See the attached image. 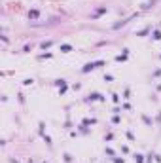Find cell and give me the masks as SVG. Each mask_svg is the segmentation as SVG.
<instances>
[{
    "instance_id": "obj_35",
    "label": "cell",
    "mask_w": 161,
    "mask_h": 163,
    "mask_svg": "<svg viewBox=\"0 0 161 163\" xmlns=\"http://www.w3.org/2000/svg\"><path fill=\"white\" fill-rule=\"evenodd\" d=\"M44 163H47V161H44Z\"/></svg>"
},
{
    "instance_id": "obj_17",
    "label": "cell",
    "mask_w": 161,
    "mask_h": 163,
    "mask_svg": "<svg viewBox=\"0 0 161 163\" xmlns=\"http://www.w3.org/2000/svg\"><path fill=\"white\" fill-rule=\"evenodd\" d=\"M32 84H34V80H32V78H25V80H23V86H32Z\"/></svg>"
},
{
    "instance_id": "obj_7",
    "label": "cell",
    "mask_w": 161,
    "mask_h": 163,
    "mask_svg": "<svg viewBox=\"0 0 161 163\" xmlns=\"http://www.w3.org/2000/svg\"><path fill=\"white\" fill-rule=\"evenodd\" d=\"M59 50H61V53H70L74 48H72L70 44H61V46H59Z\"/></svg>"
},
{
    "instance_id": "obj_21",
    "label": "cell",
    "mask_w": 161,
    "mask_h": 163,
    "mask_svg": "<svg viewBox=\"0 0 161 163\" xmlns=\"http://www.w3.org/2000/svg\"><path fill=\"white\" fill-rule=\"evenodd\" d=\"M110 97H112V101H114L116 104H118V103H120V101H121V99H120V95H118V93H112Z\"/></svg>"
},
{
    "instance_id": "obj_19",
    "label": "cell",
    "mask_w": 161,
    "mask_h": 163,
    "mask_svg": "<svg viewBox=\"0 0 161 163\" xmlns=\"http://www.w3.org/2000/svg\"><path fill=\"white\" fill-rule=\"evenodd\" d=\"M32 51V44H27V46H23V53H30Z\"/></svg>"
},
{
    "instance_id": "obj_5",
    "label": "cell",
    "mask_w": 161,
    "mask_h": 163,
    "mask_svg": "<svg viewBox=\"0 0 161 163\" xmlns=\"http://www.w3.org/2000/svg\"><path fill=\"white\" fill-rule=\"evenodd\" d=\"M104 14H108V8H106V6H101V8H97V12H95V15H93V19H99L101 15H104Z\"/></svg>"
},
{
    "instance_id": "obj_4",
    "label": "cell",
    "mask_w": 161,
    "mask_h": 163,
    "mask_svg": "<svg viewBox=\"0 0 161 163\" xmlns=\"http://www.w3.org/2000/svg\"><path fill=\"white\" fill-rule=\"evenodd\" d=\"M38 17H40V10H36V8L28 10V19H30V21H36Z\"/></svg>"
},
{
    "instance_id": "obj_23",
    "label": "cell",
    "mask_w": 161,
    "mask_h": 163,
    "mask_svg": "<svg viewBox=\"0 0 161 163\" xmlns=\"http://www.w3.org/2000/svg\"><path fill=\"white\" fill-rule=\"evenodd\" d=\"M63 159H64V163H70L72 161V156L70 154H63Z\"/></svg>"
},
{
    "instance_id": "obj_32",
    "label": "cell",
    "mask_w": 161,
    "mask_h": 163,
    "mask_svg": "<svg viewBox=\"0 0 161 163\" xmlns=\"http://www.w3.org/2000/svg\"><path fill=\"white\" fill-rule=\"evenodd\" d=\"M0 38H2V42H4V44H8V42H9V38L6 36V34H2V36H0Z\"/></svg>"
},
{
    "instance_id": "obj_6",
    "label": "cell",
    "mask_w": 161,
    "mask_h": 163,
    "mask_svg": "<svg viewBox=\"0 0 161 163\" xmlns=\"http://www.w3.org/2000/svg\"><path fill=\"white\" fill-rule=\"evenodd\" d=\"M150 32H152V27H146V29H142V31H138L137 34H135V36H138V38H144V36H148Z\"/></svg>"
},
{
    "instance_id": "obj_12",
    "label": "cell",
    "mask_w": 161,
    "mask_h": 163,
    "mask_svg": "<svg viewBox=\"0 0 161 163\" xmlns=\"http://www.w3.org/2000/svg\"><path fill=\"white\" fill-rule=\"evenodd\" d=\"M66 91H68V82H64L63 86L59 87V95H64V93H66Z\"/></svg>"
},
{
    "instance_id": "obj_11",
    "label": "cell",
    "mask_w": 161,
    "mask_h": 163,
    "mask_svg": "<svg viewBox=\"0 0 161 163\" xmlns=\"http://www.w3.org/2000/svg\"><path fill=\"white\" fill-rule=\"evenodd\" d=\"M152 40H161V31H159V29H154V31H152Z\"/></svg>"
},
{
    "instance_id": "obj_15",
    "label": "cell",
    "mask_w": 161,
    "mask_h": 163,
    "mask_svg": "<svg viewBox=\"0 0 161 163\" xmlns=\"http://www.w3.org/2000/svg\"><path fill=\"white\" fill-rule=\"evenodd\" d=\"M82 123H83V125H95V123H97V120H95V118H91V120H89V118H85Z\"/></svg>"
},
{
    "instance_id": "obj_31",
    "label": "cell",
    "mask_w": 161,
    "mask_h": 163,
    "mask_svg": "<svg viewBox=\"0 0 161 163\" xmlns=\"http://www.w3.org/2000/svg\"><path fill=\"white\" fill-rule=\"evenodd\" d=\"M129 95H131V91L125 89V91H123V99H129Z\"/></svg>"
},
{
    "instance_id": "obj_26",
    "label": "cell",
    "mask_w": 161,
    "mask_h": 163,
    "mask_svg": "<svg viewBox=\"0 0 161 163\" xmlns=\"http://www.w3.org/2000/svg\"><path fill=\"white\" fill-rule=\"evenodd\" d=\"M154 159H156V158H154V154H148V156H146V163H152Z\"/></svg>"
},
{
    "instance_id": "obj_13",
    "label": "cell",
    "mask_w": 161,
    "mask_h": 163,
    "mask_svg": "<svg viewBox=\"0 0 161 163\" xmlns=\"http://www.w3.org/2000/svg\"><path fill=\"white\" fill-rule=\"evenodd\" d=\"M156 2H157V0H148L146 4L142 6V10H150V8H154V6H156Z\"/></svg>"
},
{
    "instance_id": "obj_33",
    "label": "cell",
    "mask_w": 161,
    "mask_h": 163,
    "mask_svg": "<svg viewBox=\"0 0 161 163\" xmlns=\"http://www.w3.org/2000/svg\"><path fill=\"white\" fill-rule=\"evenodd\" d=\"M157 76H161V68H157L156 72H154V78H157Z\"/></svg>"
},
{
    "instance_id": "obj_34",
    "label": "cell",
    "mask_w": 161,
    "mask_h": 163,
    "mask_svg": "<svg viewBox=\"0 0 161 163\" xmlns=\"http://www.w3.org/2000/svg\"><path fill=\"white\" fill-rule=\"evenodd\" d=\"M159 59H161V53H159Z\"/></svg>"
},
{
    "instance_id": "obj_18",
    "label": "cell",
    "mask_w": 161,
    "mask_h": 163,
    "mask_svg": "<svg viewBox=\"0 0 161 163\" xmlns=\"http://www.w3.org/2000/svg\"><path fill=\"white\" fill-rule=\"evenodd\" d=\"M64 82H66V80H63V78H59V80H55V82H53V86H55V87H61V86H63V84H64Z\"/></svg>"
},
{
    "instance_id": "obj_9",
    "label": "cell",
    "mask_w": 161,
    "mask_h": 163,
    "mask_svg": "<svg viewBox=\"0 0 161 163\" xmlns=\"http://www.w3.org/2000/svg\"><path fill=\"white\" fill-rule=\"evenodd\" d=\"M51 46H53V40H44V42L40 44V48H42L44 51H46V50H49Z\"/></svg>"
},
{
    "instance_id": "obj_14",
    "label": "cell",
    "mask_w": 161,
    "mask_h": 163,
    "mask_svg": "<svg viewBox=\"0 0 161 163\" xmlns=\"http://www.w3.org/2000/svg\"><path fill=\"white\" fill-rule=\"evenodd\" d=\"M42 139H44V142H46V144L49 146V148L53 146V142H51V137H49V135H42Z\"/></svg>"
},
{
    "instance_id": "obj_24",
    "label": "cell",
    "mask_w": 161,
    "mask_h": 163,
    "mask_svg": "<svg viewBox=\"0 0 161 163\" xmlns=\"http://www.w3.org/2000/svg\"><path fill=\"white\" fill-rule=\"evenodd\" d=\"M120 122H121V120H120V116H118V114H114V118H112V123H114V125H118Z\"/></svg>"
},
{
    "instance_id": "obj_1",
    "label": "cell",
    "mask_w": 161,
    "mask_h": 163,
    "mask_svg": "<svg viewBox=\"0 0 161 163\" xmlns=\"http://www.w3.org/2000/svg\"><path fill=\"white\" fill-rule=\"evenodd\" d=\"M106 65V61L104 59H99V61H91V63H85L82 67V74H89V72H93L95 68H101V67H104Z\"/></svg>"
},
{
    "instance_id": "obj_30",
    "label": "cell",
    "mask_w": 161,
    "mask_h": 163,
    "mask_svg": "<svg viewBox=\"0 0 161 163\" xmlns=\"http://www.w3.org/2000/svg\"><path fill=\"white\" fill-rule=\"evenodd\" d=\"M127 139H129V141H135V135L131 131H127Z\"/></svg>"
},
{
    "instance_id": "obj_20",
    "label": "cell",
    "mask_w": 161,
    "mask_h": 163,
    "mask_svg": "<svg viewBox=\"0 0 161 163\" xmlns=\"http://www.w3.org/2000/svg\"><path fill=\"white\" fill-rule=\"evenodd\" d=\"M142 122H144V123H146V125H152V120L148 118L146 114H142Z\"/></svg>"
},
{
    "instance_id": "obj_22",
    "label": "cell",
    "mask_w": 161,
    "mask_h": 163,
    "mask_svg": "<svg viewBox=\"0 0 161 163\" xmlns=\"http://www.w3.org/2000/svg\"><path fill=\"white\" fill-rule=\"evenodd\" d=\"M104 154H108L110 158H114V156H116V152H114L112 148H104Z\"/></svg>"
},
{
    "instance_id": "obj_10",
    "label": "cell",
    "mask_w": 161,
    "mask_h": 163,
    "mask_svg": "<svg viewBox=\"0 0 161 163\" xmlns=\"http://www.w3.org/2000/svg\"><path fill=\"white\" fill-rule=\"evenodd\" d=\"M133 158H135V163H146V156L142 154H135Z\"/></svg>"
},
{
    "instance_id": "obj_28",
    "label": "cell",
    "mask_w": 161,
    "mask_h": 163,
    "mask_svg": "<svg viewBox=\"0 0 161 163\" xmlns=\"http://www.w3.org/2000/svg\"><path fill=\"white\" fill-rule=\"evenodd\" d=\"M17 101H19L21 104H25V95H21V93H19V95H17Z\"/></svg>"
},
{
    "instance_id": "obj_27",
    "label": "cell",
    "mask_w": 161,
    "mask_h": 163,
    "mask_svg": "<svg viewBox=\"0 0 161 163\" xmlns=\"http://www.w3.org/2000/svg\"><path fill=\"white\" fill-rule=\"evenodd\" d=\"M114 80V76H112V74H104V82H112Z\"/></svg>"
},
{
    "instance_id": "obj_3",
    "label": "cell",
    "mask_w": 161,
    "mask_h": 163,
    "mask_svg": "<svg viewBox=\"0 0 161 163\" xmlns=\"http://www.w3.org/2000/svg\"><path fill=\"white\" fill-rule=\"evenodd\" d=\"M83 101H85V103H95V101H101V103H104L106 97L102 95V93H97V91H95V93H89V95L85 97Z\"/></svg>"
},
{
    "instance_id": "obj_2",
    "label": "cell",
    "mask_w": 161,
    "mask_h": 163,
    "mask_svg": "<svg viewBox=\"0 0 161 163\" xmlns=\"http://www.w3.org/2000/svg\"><path fill=\"white\" fill-rule=\"evenodd\" d=\"M137 17H138V12H137V14H133V15H129L127 19H121V21L114 23V25H112V29H114V31H118V29L125 27V25H127V23H131V21H133V19H137Z\"/></svg>"
},
{
    "instance_id": "obj_16",
    "label": "cell",
    "mask_w": 161,
    "mask_h": 163,
    "mask_svg": "<svg viewBox=\"0 0 161 163\" xmlns=\"http://www.w3.org/2000/svg\"><path fill=\"white\" fill-rule=\"evenodd\" d=\"M53 57V53H49V51H46V53H40L38 55V59H51Z\"/></svg>"
},
{
    "instance_id": "obj_8",
    "label": "cell",
    "mask_w": 161,
    "mask_h": 163,
    "mask_svg": "<svg viewBox=\"0 0 161 163\" xmlns=\"http://www.w3.org/2000/svg\"><path fill=\"white\" fill-rule=\"evenodd\" d=\"M127 59H129V55H127V53H120V55H116V63H125Z\"/></svg>"
},
{
    "instance_id": "obj_29",
    "label": "cell",
    "mask_w": 161,
    "mask_h": 163,
    "mask_svg": "<svg viewBox=\"0 0 161 163\" xmlns=\"http://www.w3.org/2000/svg\"><path fill=\"white\" fill-rule=\"evenodd\" d=\"M114 163H125L123 158H114Z\"/></svg>"
},
{
    "instance_id": "obj_25",
    "label": "cell",
    "mask_w": 161,
    "mask_h": 163,
    "mask_svg": "<svg viewBox=\"0 0 161 163\" xmlns=\"http://www.w3.org/2000/svg\"><path fill=\"white\" fill-rule=\"evenodd\" d=\"M104 141H108V142L114 141V135H112V133H106V135H104Z\"/></svg>"
}]
</instances>
